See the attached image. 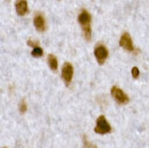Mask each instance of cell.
I'll list each match as a JSON object with an SVG mask.
<instances>
[{
  "label": "cell",
  "mask_w": 149,
  "mask_h": 148,
  "mask_svg": "<svg viewBox=\"0 0 149 148\" xmlns=\"http://www.w3.org/2000/svg\"><path fill=\"white\" fill-rule=\"evenodd\" d=\"M4 148H6V147H4Z\"/></svg>",
  "instance_id": "obj_15"
},
{
  "label": "cell",
  "mask_w": 149,
  "mask_h": 148,
  "mask_svg": "<svg viewBox=\"0 0 149 148\" xmlns=\"http://www.w3.org/2000/svg\"><path fill=\"white\" fill-rule=\"evenodd\" d=\"M34 25L36 29L39 32H44L46 29L45 20L41 14L37 15L34 18Z\"/></svg>",
  "instance_id": "obj_8"
},
{
  "label": "cell",
  "mask_w": 149,
  "mask_h": 148,
  "mask_svg": "<svg viewBox=\"0 0 149 148\" xmlns=\"http://www.w3.org/2000/svg\"><path fill=\"white\" fill-rule=\"evenodd\" d=\"M119 44L122 47L129 51H132L134 50L132 40L128 33H125L122 36Z\"/></svg>",
  "instance_id": "obj_6"
},
{
  "label": "cell",
  "mask_w": 149,
  "mask_h": 148,
  "mask_svg": "<svg viewBox=\"0 0 149 148\" xmlns=\"http://www.w3.org/2000/svg\"><path fill=\"white\" fill-rule=\"evenodd\" d=\"M15 8L17 13L18 15H25L28 12V4L26 0H17Z\"/></svg>",
  "instance_id": "obj_7"
},
{
  "label": "cell",
  "mask_w": 149,
  "mask_h": 148,
  "mask_svg": "<svg viewBox=\"0 0 149 148\" xmlns=\"http://www.w3.org/2000/svg\"><path fill=\"white\" fill-rule=\"evenodd\" d=\"M47 61L49 67L53 71H56L58 68V62L57 58L53 54H49L47 57Z\"/></svg>",
  "instance_id": "obj_9"
},
{
  "label": "cell",
  "mask_w": 149,
  "mask_h": 148,
  "mask_svg": "<svg viewBox=\"0 0 149 148\" xmlns=\"http://www.w3.org/2000/svg\"><path fill=\"white\" fill-rule=\"evenodd\" d=\"M132 76L134 79H137L139 75V71L137 67L134 66L132 68Z\"/></svg>",
  "instance_id": "obj_13"
},
{
  "label": "cell",
  "mask_w": 149,
  "mask_h": 148,
  "mask_svg": "<svg viewBox=\"0 0 149 148\" xmlns=\"http://www.w3.org/2000/svg\"><path fill=\"white\" fill-rule=\"evenodd\" d=\"M78 21L82 28L84 34L86 39L87 41H90L91 40V16L90 14L84 10L81 11L78 17Z\"/></svg>",
  "instance_id": "obj_1"
},
{
  "label": "cell",
  "mask_w": 149,
  "mask_h": 148,
  "mask_svg": "<svg viewBox=\"0 0 149 148\" xmlns=\"http://www.w3.org/2000/svg\"><path fill=\"white\" fill-rule=\"evenodd\" d=\"M94 54L98 64L103 65L108 56V51L105 46L100 44L95 48Z\"/></svg>",
  "instance_id": "obj_5"
},
{
  "label": "cell",
  "mask_w": 149,
  "mask_h": 148,
  "mask_svg": "<svg viewBox=\"0 0 149 148\" xmlns=\"http://www.w3.org/2000/svg\"><path fill=\"white\" fill-rule=\"evenodd\" d=\"M31 54L34 57H42L43 55V49L41 48L40 47H35L33 50V51H32Z\"/></svg>",
  "instance_id": "obj_10"
},
{
  "label": "cell",
  "mask_w": 149,
  "mask_h": 148,
  "mask_svg": "<svg viewBox=\"0 0 149 148\" xmlns=\"http://www.w3.org/2000/svg\"><path fill=\"white\" fill-rule=\"evenodd\" d=\"M96 133L104 135L111 131V127L104 115L100 116L97 120L96 126L94 128Z\"/></svg>",
  "instance_id": "obj_2"
},
{
  "label": "cell",
  "mask_w": 149,
  "mask_h": 148,
  "mask_svg": "<svg viewBox=\"0 0 149 148\" xmlns=\"http://www.w3.org/2000/svg\"><path fill=\"white\" fill-rule=\"evenodd\" d=\"M83 143H84V148H97V146L92 143L87 139V137L84 135L83 137Z\"/></svg>",
  "instance_id": "obj_11"
},
{
  "label": "cell",
  "mask_w": 149,
  "mask_h": 148,
  "mask_svg": "<svg viewBox=\"0 0 149 148\" xmlns=\"http://www.w3.org/2000/svg\"><path fill=\"white\" fill-rule=\"evenodd\" d=\"M74 73L72 65L70 62H65L63 66L61 71V77L64 82L68 85L71 82Z\"/></svg>",
  "instance_id": "obj_4"
},
{
  "label": "cell",
  "mask_w": 149,
  "mask_h": 148,
  "mask_svg": "<svg viewBox=\"0 0 149 148\" xmlns=\"http://www.w3.org/2000/svg\"><path fill=\"white\" fill-rule=\"evenodd\" d=\"M28 44L31 46V47H37L39 45V43L37 41H33V40H28Z\"/></svg>",
  "instance_id": "obj_14"
},
{
  "label": "cell",
  "mask_w": 149,
  "mask_h": 148,
  "mask_svg": "<svg viewBox=\"0 0 149 148\" xmlns=\"http://www.w3.org/2000/svg\"><path fill=\"white\" fill-rule=\"evenodd\" d=\"M111 95L113 99L119 104H124L129 102V99L127 95L122 89L116 86L112 87Z\"/></svg>",
  "instance_id": "obj_3"
},
{
  "label": "cell",
  "mask_w": 149,
  "mask_h": 148,
  "mask_svg": "<svg viewBox=\"0 0 149 148\" xmlns=\"http://www.w3.org/2000/svg\"><path fill=\"white\" fill-rule=\"evenodd\" d=\"M27 110V104L24 99H23L19 104V111L22 114L25 113Z\"/></svg>",
  "instance_id": "obj_12"
}]
</instances>
